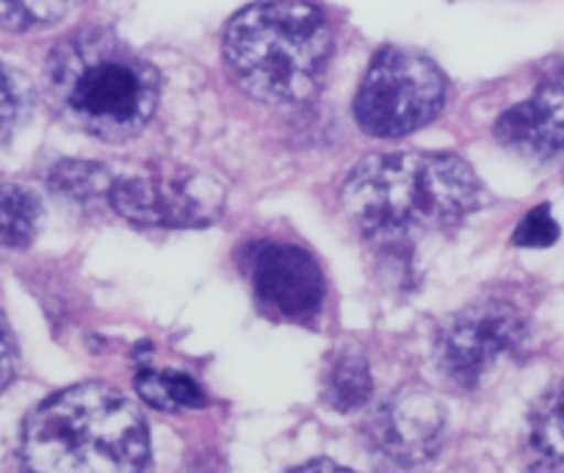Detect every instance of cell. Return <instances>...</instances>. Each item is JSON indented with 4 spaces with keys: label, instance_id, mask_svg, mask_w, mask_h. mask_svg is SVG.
<instances>
[{
    "label": "cell",
    "instance_id": "6da1fadb",
    "mask_svg": "<svg viewBox=\"0 0 564 473\" xmlns=\"http://www.w3.org/2000/svg\"><path fill=\"white\" fill-rule=\"evenodd\" d=\"M45 92L64 122L119 144L153 117L159 73L111 31L89 29L53 47Z\"/></svg>",
    "mask_w": 564,
    "mask_h": 473
},
{
    "label": "cell",
    "instance_id": "7a4b0ae2",
    "mask_svg": "<svg viewBox=\"0 0 564 473\" xmlns=\"http://www.w3.org/2000/svg\"><path fill=\"white\" fill-rule=\"evenodd\" d=\"M479 197V181L463 158L395 152L366 158L351 172L344 208L357 230L390 241L457 225Z\"/></svg>",
    "mask_w": 564,
    "mask_h": 473
},
{
    "label": "cell",
    "instance_id": "3957f363",
    "mask_svg": "<svg viewBox=\"0 0 564 473\" xmlns=\"http://www.w3.org/2000/svg\"><path fill=\"white\" fill-rule=\"evenodd\" d=\"M23 456L47 473H130L150 460L148 423L133 401L100 383L42 401L23 429Z\"/></svg>",
    "mask_w": 564,
    "mask_h": 473
},
{
    "label": "cell",
    "instance_id": "277c9868",
    "mask_svg": "<svg viewBox=\"0 0 564 473\" xmlns=\"http://www.w3.org/2000/svg\"><path fill=\"white\" fill-rule=\"evenodd\" d=\"M333 51L327 18L305 0L258 3L230 20L225 58L247 95L263 103H300L318 86Z\"/></svg>",
    "mask_w": 564,
    "mask_h": 473
},
{
    "label": "cell",
    "instance_id": "5b68a950",
    "mask_svg": "<svg viewBox=\"0 0 564 473\" xmlns=\"http://www.w3.org/2000/svg\"><path fill=\"white\" fill-rule=\"evenodd\" d=\"M446 100V80L421 53L388 47L379 53L357 92L355 114L366 133L395 139L423 128Z\"/></svg>",
    "mask_w": 564,
    "mask_h": 473
},
{
    "label": "cell",
    "instance_id": "8992f818",
    "mask_svg": "<svg viewBox=\"0 0 564 473\" xmlns=\"http://www.w3.org/2000/svg\"><path fill=\"white\" fill-rule=\"evenodd\" d=\"M523 322L507 302H479L443 324L435 368L452 388L470 390L507 352L518 346Z\"/></svg>",
    "mask_w": 564,
    "mask_h": 473
},
{
    "label": "cell",
    "instance_id": "52a82bcc",
    "mask_svg": "<svg viewBox=\"0 0 564 473\" xmlns=\"http://www.w3.org/2000/svg\"><path fill=\"white\" fill-rule=\"evenodd\" d=\"M108 200L124 219L153 227H197L219 216V189L183 170H150L113 181Z\"/></svg>",
    "mask_w": 564,
    "mask_h": 473
},
{
    "label": "cell",
    "instance_id": "ba28073f",
    "mask_svg": "<svg viewBox=\"0 0 564 473\" xmlns=\"http://www.w3.org/2000/svg\"><path fill=\"white\" fill-rule=\"evenodd\" d=\"M252 282L265 313L282 322H307L327 297L316 260L291 244H260L252 252Z\"/></svg>",
    "mask_w": 564,
    "mask_h": 473
},
{
    "label": "cell",
    "instance_id": "9c48e42d",
    "mask_svg": "<svg viewBox=\"0 0 564 473\" xmlns=\"http://www.w3.org/2000/svg\"><path fill=\"white\" fill-rule=\"evenodd\" d=\"M443 410L432 394L404 388L371 421V438L395 462H421L441 445Z\"/></svg>",
    "mask_w": 564,
    "mask_h": 473
},
{
    "label": "cell",
    "instance_id": "30bf717a",
    "mask_svg": "<svg viewBox=\"0 0 564 473\" xmlns=\"http://www.w3.org/2000/svg\"><path fill=\"white\" fill-rule=\"evenodd\" d=\"M496 136L520 155L564 161V80L540 86L529 100L498 119Z\"/></svg>",
    "mask_w": 564,
    "mask_h": 473
},
{
    "label": "cell",
    "instance_id": "8fae6325",
    "mask_svg": "<svg viewBox=\"0 0 564 473\" xmlns=\"http://www.w3.org/2000/svg\"><path fill=\"white\" fill-rule=\"evenodd\" d=\"M368 396H371V372L366 357L357 350H344L329 366L324 399L333 410L351 412L366 405Z\"/></svg>",
    "mask_w": 564,
    "mask_h": 473
},
{
    "label": "cell",
    "instance_id": "7c38bea8",
    "mask_svg": "<svg viewBox=\"0 0 564 473\" xmlns=\"http://www.w3.org/2000/svg\"><path fill=\"white\" fill-rule=\"evenodd\" d=\"M531 449L540 465L564 471V385H556L536 405L531 418Z\"/></svg>",
    "mask_w": 564,
    "mask_h": 473
},
{
    "label": "cell",
    "instance_id": "4fadbf2b",
    "mask_svg": "<svg viewBox=\"0 0 564 473\" xmlns=\"http://www.w3.org/2000/svg\"><path fill=\"white\" fill-rule=\"evenodd\" d=\"M40 200L20 186H0V247H29L40 230Z\"/></svg>",
    "mask_w": 564,
    "mask_h": 473
},
{
    "label": "cell",
    "instance_id": "5bb4252c",
    "mask_svg": "<svg viewBox=\"0 0 564 473\" xmlns=\"http://www.w3.org/2000/svg\"><path fill=\"white\" fill-rule=\"evenodd\" d=\"M135 390L155 410H183V407L205 405L199 385L181 372H141L135 377Z\"/></svg>",
    "mask_w": 564,
    "mask_h": 473
},
{
    "label": "cell",
    "instance_id": "9a60e30c",
    "mask_svg": "<svg viewBox=\"0 0 564 473\" xmlns=\"http://www.w3.org/2000/svg\"><path fill=\"white\" fill-rule=\"evenodd\" d=\"M80 0H0V25L9 31H40L62 23Z\"/></svg>",
    "mask_w": 564,
    "mask_h": 473
},
{
    "label": "cell",
    "instance_id": "2e32d148",
    "mask_svg": "<svg viewBox=\"0 0 564 473\" xmlns=\"http://www.w3.org/2000/svg\"><path fill=\"white\" fill-rule=\"evenodd\" d=\"M51 186L56 192L67 194V197L91 200L111 192L113 178L102 166L91 164V161H62L51 172Z\"/></svg>",
    "mask_w": 564,
    "mask_h": 473
},
{
    "label": "cell",
    "instance_id": "e0dca14e",
    "mask_svg": "<svg viewBox=\"0 0 564 473\" xmlns=\"http://www.w3.org/2000/svg\"><path fill=\"white\" fill-rule=\"evenodd\" d=\"M31 108V84L23 73L0 64V141H7L23 125Z\"/></svg>",
    "mask_w": 564,
    "mask_h": 473
},
{
    "label": "cell",
    "instance_id": "ac0fdd59",
    "mask_svg": "<svg viewBox=\"0 0 564 473\" xmlns=\"http://www.w3.org/2000/svg\"><path fill=\"white\" fill-rule=\"evenodd\" d=\"M556 238L558 225L551 216V208H547V205H536L534 211H529V214L523 216V222L518 225V230H514V244H518V247L542 249L551 247Z\"/></svg>",
    "mask_w": 564,
    "mask_h": 473
},
{
    "label": "cell",
    "instance_id": "d6986e66",
    "mask_svg": "<svg viewBox=\"0 0 564 473\" xmlns=\"http://www.w3.org/2000/svg\"><path fill=\"white\" fill-rule=\"evenodd\" d=\"M18 344H14V335L9 330L7 319L0 313V394L9 388V383L18 374Z\"/></svg>",
    "mask_w": 564,
    "mask_h": 473
}]
</instances>
